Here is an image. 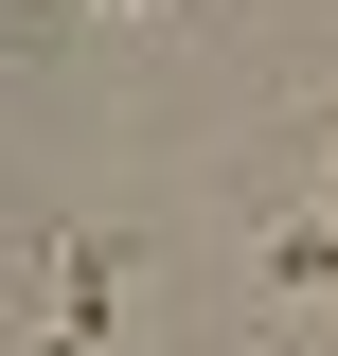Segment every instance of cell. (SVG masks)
<instances>
[{
    "label": "cell",
    "mask_w": 338,
    "mask_h": 356,
    "mask_svg": "<svg viewBox=\"0 0 338 356\" xmlns=\"http://www.w3.org/2000/svg\"><path fill=\"white\" fill-rule=\"evenodd\" d=\"M36 356H89V339H72V321H54V339H36Z\"/></svg>",
    "instance_id": "obj_3"
},
{
    "label": "cell",
    "mask_w": 338,
    "mask_h": 356,
    "mask_svg": "<svg viewBox=\"0 0 338 356\" xmlns=\"http://www.w3.org/2000/svg\"><path fill=\"white\" fill-rule=\"evenodd\" d=\"M107 303H125V250H107V232H72V250H54V321H72V339H89V321H107Z\"/></svg>",
    "instance_id": "obj_1"
},
{
    "label": "cell",
    "mask_w": 338,
    "mask_h": 356,
    "mask_svg": "<svg viewBox=\"0 0 338 356\" xmlns=\"http://www.w3.org/2000/svg\"><path fill=\"white\" fill-rule=\"evenodd\" d=\"M267 285H338V232H267Z\"/></svg>",
    "instance_id": "obj_2"
},
{
    "label": "cell",
    "mask_w": 338,
    "mask_h": 356,
    "mask_svg": "<svg viewBox=\"0 0 338 356\" xmlns=\"http://www.w3.org/2000/svg\"><path fill=\"white\" fill-rule=\"evenodd\" d=\"M89 18H125V0H89Z\"/></svg>",
    "instance_id": "obj_4"
}]
</instances>
